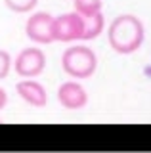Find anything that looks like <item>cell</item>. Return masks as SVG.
<instances>
[{"mask_svg":"<svg viewBox=\"0 0 151 153\" xmlns=\"http://www.w3.org/2000/svg\"><path fill=\"white\" fill-rule=\"evenodd\" d=\"M145 38L144 23L132 13H122L111 21L107 29V40L109 46L117 54H134L140 50Z\"/></svg>","mask_w":151,"mask_h":153,"instance_id":"cell-1","label":"cell"},{"mask_svg":"<svg viewBox=\"0 0 151 153\" xmlns=\"http://www.w3.org/2000/svg\"><path fill=\"white\" fill-rule=\"evenodd\" d=\"M61 67L73 79H88L98 67V57L86 46H71L61 56Z\"/></svg>","mask_w":151,"mask_h":153,"instance_id":"cell-2","label":"cell"},{"mask_svg":"<svg viewBox=\"0 0 151 153\" xmlns=\"http://www.w3.org/2000/svg\"><path fill=\"white\" fill-rule=\"evenodd\" d=\"M46 67V56L40 48H25L17 54L13 61V69L16 73L23 79H33L38 76Z\"/></svg>","mask_w":151,"mask_h":153,"instance_id":"cell-3","label":"cell"},{"mask_svg":"<svg viewBox=\"0 0 151 153\" xmlns=\"http://www.w3.org/2000/svg\"><path fill=\"white\" fill-rule=\"evenodd\" d=\"M54 19L50 13L46 12H36L27 19L25 25V33L36 44H50L56 40L54 36Z\"/></svg>","mask_w":151,"mask_h":153,"instance_id":"cell-4","label":"cell"},{"mask_svg":"<svg viewBox=\"0 0 151 153\" xmlns=\"http://www.w3.org/2000/svg\"><path fill=\"white\" fill-rule=\"evenodd\" d=\"M82 16L75 10L71 13H63V16L54 19V36L59 42H71L82 38Z\"/></svg>","mask_w":151,"mask_h":153,"instance_id":"cell-5","label":"cell"},{"mask_svg":"<svg viewBox=\"0 0 151 153\" xmlns=\"http://www.w3.org/2000/svg\"><path fill=\"white\" fill-rule=\"evenodd\" d=\"M58 102L65 109H82L88 103V94L78 82H63L58 90Z\"/></svg>","mask_w":151,"mask_h":153,"instance_id":"cell-6","label":"cell"},{"mask_svg":"<svg viewBox=\"0 0 151 153\" xmlns=\"http://www.w3.org/2000/svg\"><path fill=\"white\" fill-rule=\"evenodd\" d=\"M16 90L19 94V98L25 103L33 105V107H44L48 102V96H46V88L36 80H21L16 84Z\"/></svg>","mask_w":151,"mask_h":153,"instance_id":"cell-7","label":"cell"},{"mask_svg":"<svg viewBox=\"0 0 151 153\" xmlns=\"http://www.w3.org/2000/svg\"><path fill=\"white\" fill-rule=\"evenodd\" d=\"M82 40H94L100 33L103 31V16L101 12L90 13V16H82Z\"/></svg>","mask_w":151,"mask_h":153,"instance_id":"cell-8","label":"cell"},{"mask_svg":"<svg viewBox=\"0 0 151 153\" xmlns=\"http://www.w3.org/2000/svg\"><path fill=\"white\" fill-rule=\"evenodd\" d=\"M103 0H75V10L81 16H90V13L101 12Z\"/></svg>","mask_w":151,"mask_h":153,"instance_id":"cell-9","label":"cell"},{"mask_svg":"<svg viewBox=\"0 0 151 153\" xmlns=\"http://www.w3.org/2000/svg\"><path fill=\"white\" fill-rule=\"evenodd\" d=\"M36 2H38V0H4L6 8L12 10V12H16V13L31 12V10L36 6Z\"/></svg>","mask_w":151,"mask_h":153,"instance_id":"cell-10","label":"cell"},{"mask_svg":"<svg viewBox=\"0 0 151 153\" xmlns=\"http://www.w3.org/2000/svg\"><path fill=\"white\" fill-rule=\"evenodd\" d=\"M10 69H12V57H10V54L4 52V50H0V80L6 79L8 73H10Z\"/></svg>","mask_w":151,"mask_h":153,"instance_id":"cell-11","label":"cell"},{"mask_svg":"<svg viewBox=\"0 0 151 153\" xmlns=\"http://www.w3.org/2000/svg\"><path fill=\"white\" fill-rule=\"evenodd\" d=\"M8 102V96H6V90L0 88V109H4V105Z\"/></svg>","mask_w":151,"mask_h":153,"instance_id":"cell-12","label":"cell"}]
</instances>
